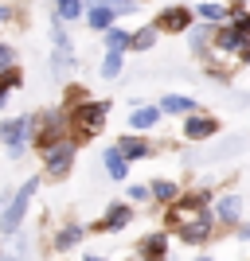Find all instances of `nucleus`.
<instances>
[{
	"instance_id": "nucleus-1",
	"label": "nucleus",
	"mask_w": 250,
	"mask_h": 261,
	"mask_svg": "<svg viewBox=\"0 0 250 261\" xmlns=\"http://www.w3.org/2000/svg\"><path fill=\"white\" fill-rule=\"evenodd\" d=\"M109 113H113V106H109V101H102V98H90V101H82V106L66 109V129H71L75 148H86L94 137H102Z\"/></svg>"
},
{
	"instance_id": "nucleus-2",
	"label": "nucleus",
	"mask_w": 250,
	"mask_h": 261,
	"mask_svg": "<svg viewBox=\"0 0 250 261\" xmlns=\"http://www.w3.org/2000/svg\"><path fill=\"white\" fill-rule=\"evenodd\" d=\"M71 129H66V109L55 106V109H43V113H35V133H32V148L39 156L47 148H55L59 141H66Z\"/></svg>"
},
{
	"instance_id": "nucleus-3",
	"label": "nucleus",
	"mask_w": 250,
	"mask_h": 261,
	"mask_svg": "<svg viewBox=\"0 0 250 261\" xmlns=\"http://www.w3.org/2000/svg\"><path fill=\"white\" fill-rule=\"evenodd\" d=\"M39 184H43V175H28V179L20 184V191L12 195L8 211L0 215V238H16V230L24 226V215H28V207H32V199H35V191H39Z\"/></svg>"
},
{
	"instance_id": "nucleus-4",
	"label": "nucleus",
	"mask_w": 250,
	"mask_h": 261,
	"mask_svg": "<svg viewBox=\"0 0 250 261\" xmlns=\"http://www.w3.org/2000/svg\"><path fill=\"white\" fill-rule=\"evenodd\" d=\"M75 156H78V148H75V141H71V137H66V141H59L55 148H47V152L39 156L43 175H47V179H66V175H71V168H75Z\"/></svg>"
},
{
	"instance_id": "nucleus-5",
	"label": "nucleus",
	"mask_w": 250,
	"mask_h": 261,
	"mask_svg": "<svg viewBox=\"0 0 250 261\" xmlns=\"http://www.w3.org/2000/svg\"><path fill=\"white\" fill-rule=\"evenodd\" d=\"M152 28H156L161 35H188L192 28H196V12L188 8V4H168V8L156 12Z\"/></svg>"
},
{
	"instance_id": "nucleus-6",
	"label": "nucleus",
	"mask_w": 250,
	"mask_h": 261,
	"mask_svg": "<svg viewBox=\"0 0 250 261\" xmlns=\"http://www.w3.org/2000/svg\"><path fill=\"white\" fill-rule=\"evenodd\" d=\"M32 133H35V113H16V117L0 121V144L12 148V144H28L32 148Z\"/></svg>"
},
{
	"instance_id": "nucleus-7",
	"label": "nucleus",
	"mask_w": 250,
	"mask_h": 261,
	"mask_svg": "<svg viewBox=\"0 0 250 261\" xmlns=\"http://www.w3.org/2000/svg\"><path fill=\"white\" fill-rule=\"evenodd\" d=\"M133 253H137V261H172L168 253H172V234L168 230H149V234H141V242L133 246Z\"/></svg>"
},
{
	"instance_id": "nucleus-8",
	"label": "nucleus",
	"mask_w": 250,
	"mask_h": 261,
	"mask_svg": "<svg viewBox=\"0 0 250 261\" xmlns=\"http://www.w3.org/2000/svg\"><path fill=\"white\" fill-rule=\"evenodd\" d=\"M133 203H109L106 211H102V218L94 222L90 230H98V234H118V230H125V226H133Z\"/></svg>"
},
{
	"instance_id": "nucleus-9",
	"label": "nucleus",
	"mask_w": 250,
	"mask_h": 261,
	"mask_svg": "<svg viewBox=\"0 0 250 261\" xmlns=\"http://www.w3.org/2000/svg\"><path fill=\"white\" fill-rule=\"evenodd\" d=\"M219 129H223V121H219L215 113L184 117V141H192V144H203V141H211V137H219Z\"/></svg>"
},
{
	"instance_id": "nucleus-10",
	"label": "nucleus",
	"mask_w": 250,
	"mask_h": 261,
	"mask_svg": "<svg viewBox=\"0 0 250 261\" xmlns=\"http://www.w3.org/2000/svg\"><path fill=\"white\" fill-rule=\"evenodd\" d=\"M215 222L219 226H231V230H239L242 226V195L239 191H223V195H215Z\"/></svg>"
},
{
	"instance_id": "nucleus-11",
	"label": "nucleus",
	"mask_w": 250,
	"mask_h": 261,
	"mask_svg": "<svg viewBox=\"0 0 250 261\" xmlns=\"http://www.w3.org/2000/svg\"><path fill=\"white\" fill-rule=\"evenodd\" d=\"M211 226H215V215H211V211H203V215L192 218L184 230H176V242H184V246H207V242H211V234H215Z\"/></svg>"
},
{
	"instance_id": "nucleus-12",
	"label": "nucleus",
	"mask_w": 250,
	"mask_h": 261,
	"mask_svg": "<svg viewBox=\"0 0 250 261\" xmlns=\"http://www.w3.org/2000/svg\"><path fill=\"white\" fill-rule=\"evenodd\" d=\"M250 47V39L235 28V23H223L215 32V43H211V51H219V55H227V59H239L242 51Z\"/></svg>"
},
{
	"instance_id": "nucleus-13",
	"label": "nucleus",
	"mask_w": 250,
	"mask_h": 261,
	"mask_svg": "<svg viewBox=\"0 0 250 261\" xmlns=\"http://www.w3.org/2000/svg\"><path fill=\"white\" fill-rule=\"evenodd\" d=\"M156 109H161L164 117H196V113H203V106L196 98H188V94H164L156 101Z\"/></svg>"
},
{
	"instance_id": "nucleus-14",
	"label": "nucleus",
	"mask_w": 250,
	"mask_h": 261,
	"mask_svg": "<svg viewBox=\"0 0 250 261\" xmlns=\"http://www.w3.org/2000/svg\"><path fill=\"white\" fill-rule=\"evenodd\" d=\"M86 230H90V226H82V222H66V226H59V234L51 238V250H55V253H71L78 242L86 238Z\"/></svg>"
},
{
	"instance_id": "nucleus-15",
	"label": "nucleus",
	"mask_w": 250,
	"mask_h": 261,
	"mask_svg": "<svg viewBox=\"0 0 250 261\" xmlns=\"http://www.w3.org/2000/svg\"><path fill=\"white\" fill-rule=\"evenodd\" d=\"M192 12H196V23H207V28H223V23H231L227 4H215V0H199Z\"/></svg>"
},
{
	"instance_id": "nucleus-16",
	"label": "nucleus",
	"mask_w": 250,
	"mask_h": 261,
	"mask_svg": "<svg viewBox=\"0 0 250 261\" xmlns=\"http://www.w3.org/2000/svg\"><path fill=\"white\" fill-rule=\"evenodd\" d=\"M118 152L133 164V160H149V156L156 152V148H152V144L145 141V137H137V133H125V137H118Z\"/></svg>"
},
{
	"instance_id": "nucleus-17",
	"label": "nucleus",
	"mask_w": 250,
	"mask_h": 261,
	"mask_svg": "<svg viewBox=\"0 0 250 261\" xmlns=\"http://www.w3.org/2000/svg\"><path fill=\"white\" fill-rule=\"evenodd\" d=\"M152 203H156V207H172L176 199L184 195V187L176 184V179H168V175H161V179H152Z\"/></svg>"
},
{
	"instance_id": "nucleus-18",
	"label": "nucleus",
	"mask_w": 250,
	"mask_h": 261,
	"mask_svg": "<svg viewBox=\"0 0 250 261\" xmlns=\"http://www.w3.org/2000/svg\"><path fill=\"white\" fill-rule=\"evenodd\" d=\"M161 117H164V113H161L156 106H145V101H141V106L129 113V133H149V129H156V121H161Z\"/></svg>"
},
{
	"instance_id": "nucleus-19",
	"label": "nucleus",
	"mask_w": 250,
	"mask_h": 261,
	"mask_svg": "<svg viewBox=\"0 0 250 261\" xmlns=\"http://www.w3.org/2000/svg\"><path fill=\"white\" fill-rule=\"evenodd\" d=\"M219 28H207V23H196L188 32V43H192V55H211V43H215Z\"/></svg>"
},
{
	"instance_id": "nucleus-20",
	"label": "nucleus",
	"mask_w": 250,
	"mask_h": 261,
	"mask_svg": "<svg viewBox=\"0 0 250 261\" xmlns=\"http://www.w3.org/2000/svg\"><path fill=\"white\" fill-rule=\"evenodd\" d=\"M51 12L63 23H78V20H86V0H55Z\"/></svg>"
},
{
	"instance_id": "nucleus-21",
	"label": "nucleus",
	"mask_w": 250,
	"mask_h": 261,
	"mask_svg": "<svg viewBox=\"0 0 250 261\" xmlns=\"http://www.w3.org/2000/svg\"><path fill=\"white\" fill-rule=\"evenodd\" d=\"M129 39H133V32H129V28H121V23H113V28L102 35V43H106L109 55H125V51H129Z\"/></svg>"
},
{
	"instance_id": "nucleus-22",
	"label": "nucleus",
	"mask_w": 250,
	"mask_h": 261,
	"mask_svg": "<svg viewBox=\"0 0 250 261\" xmlns=\"http://www.w3.org/2000/svg\"><path fill=\"white\" fill-rule=\"evenodd\" d=\"M102 164H106L109 179H125V175H129V160L118 152V144H109L106 152H102Z\"/></svg>"
},
{
	"instance_id": "nucleus-23",
	"label": "nucleus",
	"mask_w": 250,
	"mask_h": 261,
	"mask_svg": "<svg viewBox=\"0 0 250 261\" xmlns=\"http://www.w3.org/2000/svg\"><path fill=\"white\" fill-rule=\"evenodd\" d=\"M156 39H161V32H156L152 23H145V28H137V32H133V39H129V51L145 55V51H152V47H156Z\"/></svg>"
},
{
	"instance_id": "nucleus-24",
	"label": "nucleus",
	"mask_w": 250,
	"mask_h": 261,
	"mask_svg": "<svg viewBox=\"0 0 250 261\" xmlns=\"http://www.w3.org/2000/svg\"><path fill=\"white\" fill-rule=\"evenodd\" d=\"M113 23H118V16H113L109 8H86V28H90V32H102V35H106Z\"/></svg>"
},
{
	"instance_id": "nucleus-25",
	"label": "nucleus",
	"mask_w": 250,
	"mask_h": 261,
	"mask_svg": "<svg viewBox=\"0 0 250 261\" xmlns=\"http://www.w3.org/2000/svg\"><path fill=\"white\" fill-rule=\"evenodd\" d=\"M90 8H109L113 16H133V12H141L137 0H86Z\"/></svg>"
},
{
	"instance_id": "nucleus-26",
	"label": "nucleus",
	"mask_w": 250,
	"mask_h": 261,
	"mask_svg": "<svg viewBox=\"0 0 250 261\" xmlns=\"http://www.w3.org/2000/svg\"><path fill=\"white\" fill-rule=\"evenodd\" d=\"M20 86H24V70H20V66H12V70L0 74V109H4L8 94H12V90H20Z\"/></svg>"
},
{
	"instance_id": "nucleus-27",
	"label": "nucleus",
	"mask_w": 250,
	"mask_h": 261,
	"mask_svg": "<svg viewBox=\"0 0 250 261\" xmlns=\"http://www.w3.org/2000/svg\"><path fill=\"white\" fill-rule=\"evenodd\" d=\"M121 66H125V55H109V51H106V59H102V66H98V74L106 78V82H113V78H121Z\"/></svg>"
},
{
	"instance_id": "nucleus-28",
	"label": "nucleus",
	"mask_w": 250,
	"mask_h": 261,
	"mask_svg": "<svg viewBox=\"0 0 250 261\" xmlns=\"http://www.w3.org/2000/svg\"><path fill=\"white\" fill-rule=\"evenodd\" d=\"M125 199H129V203H152V187L149 184H129Z\"/></svg>"
},
{
	"instance_id": "nucleus-29",
	"label": "nucleus",
	"mask_w": 250,
	"mask_h": 261,
	"mask_svg": "<svg viewBox=\"0 0 250 261\" xmlns=\"http://www.w3.org/2000/svg\"><path fill=\"white\" fill-rule=\"evenodd\" d=\"M12 66H20V63H16V47L0 39V74H4V70H12Z\"/></svg>"
},
{
	"instance_id": "nucleus-30",
	"label": "nucleus",
	"mask_w": 250,
	"mask_h": 261,
	"mask_svg": "<svg viewBox=\"0 0 250 261\" xmlns=\"http://www.w3.org/2000/svg\"><path fill=\"white\" fill-rule=\"evenodd\" d=\"M235 28H239V32H242V35H246V39H250V12H246V16H239V20H235Z\"/></svg>"
},
{
	"instance_id": "nucleus-31",
	"label": "nucleus",
	"mask_w": 250,
	"mask_h": 261,
	"mask_svg": "<svg viewBox=\"0 0 250 261\" xmlns=\"http://www.w3.org/2000/svg\"><path fill=\"white\" fill-rule=\"evenodd\" d=\"M4 152H8V160H20V156L28 152V144H12V148H4Z\"/></svg>"
},
{
	"instance_id": "nucleus-32",
	"label": "nucleus",
	"mask_w": 250,
	"mask_h": 261,
	"mask_svg": "<svg viewBox=\"0 0 250 261\" xmlns=\"http://www.w3.org/2000/svg\"><path fill=\"white\" fill-rule=\"evenodd\" d=\"M235 238H239V242H250V222H242V226L235 230Z\"/></svg>"
},
{
	"instance_id": "nucleus-33",
	"label": "nucleus",
	"mask_w": 250,
	"mask_h": 261,
	"mask_svg": "<svg viewBox=\"0 0 250 261\" xmlns=\"http://www.w3.org/2000/svg\"><path fill=\"white\" fill-rule=\"evenodd\" d=\"M4 23H12V8L8 4H0V28H4Z\"/></svg>"
},
{
	"instance_id": "nucleus-34",
	"label": "nucleus",
	"mask_w": 250,
	"mask_h": 261,
	"mask_svg": "<svg viewBox=\"0 0 250 261\" xmlns=\"http://www.w3.org/2000/svg\"><path fill=\"white\" fill-rule=\"evenodd\" d=\"M235 63H239V66H250V47H246V51L239 55V59H235Z\"/></svg>"
},
{
	"instance_id": "nucleus-35",
	"label": "nucleus",
	"mask_w": 250,
	"mask_h": 261,
	"mask_svg": "<svg viewBox=\"0 0 250 261\" xmlns=\"http://www.w3.org/2000/svg\"><path fill=\"white\" fill-rule=\"evenodd\" d=\"M192 261H219V257H211V253H199V257H192Z\"/></svg>"
},
{
	"instance_id": "nucleus-36",
	"label": "nucleus",
	"mask_w": 250,
	"mask_h": 261,
	"mask_svg": "<svg viewBox=\"0 0 250 261\" xmlns=\"http://www.w3.org/2000/svg\"><path fill=\"white\" fill-rule=\"evenodd\" d=\"M0 261H20V253H4V257H0Z\"/></svg>"
},
{
	"instance_id": "nucleus-37",
	"label": "nucleus",
	"mask_w": 250,
	"mask_h": 261,
	"mask_svg": "<svg viewBox=\"0 0 250 261\" xmlns=\"http://www.w3.org/2000/svg\"><path fill=\"white\" fill-rule=\"evenodd\" d=\"M82 261H106V257H98V253H90V257H82Z\"/></svg>"
}]
</instances>
